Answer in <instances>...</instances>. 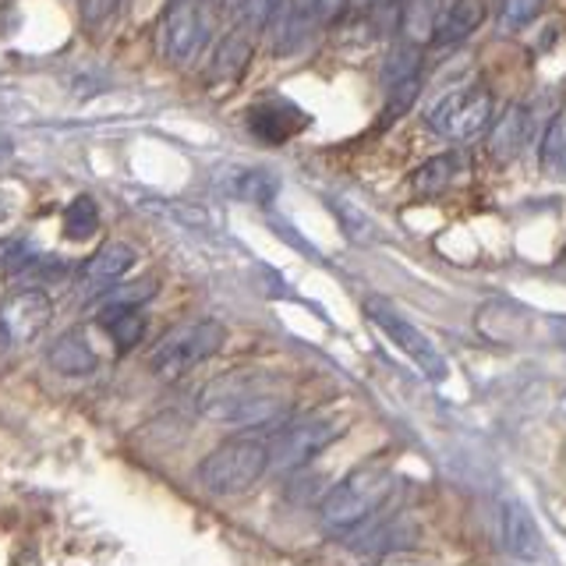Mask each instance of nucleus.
Returning a JSON list of instances; mask_svg holds the SVG:
<instances>
[{
  "label": "nucleus",
  "mask_w": 566,
  "mask_h": 566,
  "mask_svg": "<svg viewBox=\"0 0 566 566\" xmlns=\"http://www.w3.org/2000/svg\"><path fill=\"white\" fill-rule=\"evenodd\" d=\"M291 400L276 389L259 368H234L212 379L199 394V415L217 424H238V429H262L287 415Z\"/></svg>",
  "instance_id": "1"
},
{
  "label": "nucleus",
  "mask_w": 566,
  "mask_h": 566,
  "mask_svg": "<svg viewBox=\"0 0 566 566\" xmlns=\"http://www.w3.org/2000/svg\"><path fill=\"white\" fill-rule=\"evenodd\" d=\"M270 471V442L259 436L227 439L199 464V482L212 495H238L248 492L259 478Z\"/></svg>",
  "instance_id": "2"
},
{
  "label": "nucleus",
  "mask_w": 566,
  "mask_h": 566,
  "mask_svg": "<svg viewBox=\"0 0 566 566\" xmlns=\"http://www.w3.org/2000/svg\"><path fill=\"white\" fill-rule=\"evenodd\" d=\"M389 492H394V471L386 464H365L354 474H347L344 482L326 495L318 513H323L326 527L347 531L354 524H361L368 513H376Z\"/></svg>",
  "instance_id": "3"
},
{
  "label": "nucleus",
  "mask_w": 566,
  "mask_h": 566,
  "mask_svg": "<svg viewBox=\"0 0 566 566\" xmlns=\"http://www.w3.org/2000/svg\"><path fill=\"white\" fill-rule=\"evenodd\" d=\"M223 344H227V326L217 323V318H199V323H188L181 329H174L170 336H164L149 354V368L156 379L174 382L195 365L209 361L212 354H220Z\"/></svg>",
  "instance_id": "4"
},
{
  "label": "nucleus",
  "mask_w": 566,
  "mask_h": 566,
  "mask_svg": "<svg viewBox=\"0 0 566 566\" xmlns=\"http://www.w3.org/2000/svg\"><path fill=\"white\" fill-rule=\"evenodd\" d=\"M429 128L450 142H474L478 135H485L495 120V96L485 85H468V88H453V93L439 96L429 114Z\"/></svg>",
  "instance_id": "5"
},
{
  "label": "nucleus",
  "mask_w": 566,
  "mask_h": 566,
  "mask_svg": "<svg viewBox=\"0 0 566 566\" xmlns=\"http://www.w3.org/2000/svg\"><path fill=\"white\" fill-rule=\"evenodd\" d=\"M209 0H170L159 18V53L177 67L195 64L209 46Z\"/></svg>",
  "instance_id": "6"
},
{
  "label": "nucleus",
  "mask_w": 566,
  "mask_h": 566,
  "mask_svg": "<svg viewBox=\"0 0 566 566\" xmlns=\"http://www.w3.org/2000/svg\"><path fill=\"white\" fill-rule=\"evenodd\" d=\"M347 429L344 415H308L294 424H287L273 442H270V468L276 471H294L308 464L315 453H323L333 439H340Z\"/></svg>",
  "instance_id": "7"
},
{
  "label": "nucleus",
  "mask_w": 566,
  "mask_h": 566,
  "mask_svg": "<svg viewBox=\"0 0 566 566\" xmlns=\"http://www.w3.org/2000/svg\"><path fill=\"white\" fill-rule=\"evenodd\" d=\"M368 318L424 371V376H429V379H447V358H442L429 336H424L421 329H415L403 315H397L394 308H386L382 301H368Z\"/></svg>",
  "instance_id": "8"
},
{
  "label": "nucleus",
  "mask_w": 566,
  "mask_h": 566,
  "mask_svg": "<svg viewBox=\"0 0 566 566\" xmlns=\"http://www.w3.org/2000/svg\"><path fill=\"white\" fill-rule=\"evenodd\" d=\"M53 318V301L40 287H22L0 305V333L8 344H32Z\"/></svg>",
  "instance_id": "9"
},
{
  "label": "nucleus",
  "mask_w": 566,
  "mask_h": 566,
  "mask_svg": "<svg viewBox=\"0 0 566 566\" xmlns=\"http://www.w3.org/2000/svg\"><path fill=\"white\" fill-rule=\"evenodd\" d=\"M305 124L308 117L291 103H255L252 111H248V128H252L259 142H270V146L294 138Z\"/></svg>",
  "instance_id": "10"
},
{
  "label": "nucleus",
  "mask_w": 566,
  "mask_h": 566,
  "mask_svg": "<svg viewBox=\"0 0 566 566\" xmlns=\"http://www.w3.org/2000/svg\"><path fill=\"white\" fill-rule=\"evenodd\" d=\"M252 53H255V35L234 25L220 40V46L212 50L209 67H206L209 82H238L244 75V67L252 64Z\"/></svg>",
  "instance_id": "11"
},
{
  "label": "nucleus",
  "mask_w": 566,
  "mask_h": 566,
  "mask_svg": "<svg viewBox=\"0 0 566 566\" xmlns=\"http://www.w3.org/2000/svg\"><path fill=\"white\" fill-rule=\"evenodd\" d=\"M132 265H135L132 244H124V241H106L103 248H96V255L82 265L85 294H99V291H106L111 283H117L124 273H128Z\"/></svg>",
  "instance_id": "12"
},
{
  "label": "nucleus",
  "mask_w": 566,
  "mask_h": 566,
  "mask_svg": "<svg viewBox=\"0 0 566 566\" xmlns=\"http://www.w3.org/2000/svg\"><path fill=\"white\" fill-rule=\"evenodd\" d=\"M46 365L53 371H61V376H67V379H85V376H93V371L99 368V354L93 350V344L85 340V333L71 329V333L57 336V340L50 344Z\"/></svg>",
  "instance_id": "13"
},
{
  "label": "nucleus",
  "mask_w": 566,
  "mask_h": 566,
  "mask_svg": "<svg viewBox=\"0 0 566 566\" xmlns=\"http://www.w3.org/2000/svg\"><path fill=\"white\" fill-rule=\"evenodd\" d=\"M485 22V0H453L447 11H439V22L432 29V46L447 50L464 43Z\"/></svg>",
  "instance_id": "14"
},
{
  "label": "nucleus",
  "mask_w": 566,
  "mask_h": 566,
  "mask_svg": "<svg viewBox=\"0 0 566 566\" xmlns=\"http://www.w3.org/2000/svg\"><path fill=\"white\" fill-rule=\"evenodd\" d=\"M503 545L510 556L535 563L542 556V535L521 503H503Z\"/></svg>",
  "instance_id": "15"
},
{
  "label": "nucleus",
  "mask_w": 566,
  "mask_h": 566,
  "mask_svg": "<svg viewBox=\"0 0 566 566\" xmlns=\"http://www.w3.org/2000/svg\"><path fill=\"white\" fill-rule=\"evenodd\" d=\"M460 170H464V156L447 153V156L424 159V164L418 167V174L411 177V185H415L418 195H442L457 181Z\"/></svg>",
  "instance_id": "16"
},
{
  "label": "nucleus",
  "mask_w": 566,
  "mask_h": 566,
  "mask_svg": "<svg viewBox=\"0 0 566 566\" xmlns=\"http://www.w3.org/2000/svg\"><path fill=\"white\" fill-rule=\"evenodd\" d=\"M99 326L111 333V340L117 344V350H132L142 333H146V315L138 308H99Z\"/></svg>",
  "instance_id": "17"
},
{
  "label": "nucleus",
  "mask_w": 566,
  "mask_h": 566,
  "mask_svg": "<svg viewBox=\"0 0 566 566\" xmlns=\"http://www.w3.org/2000/svg\"><path fill=\"white\" fill-rule=\"evenodd\" d=\"M227 188H230V195H238V199H244V202L270 206V202L276 199L280 181H276V177H273L270 170L252 167V170H234V174H230Z\"/></svg>",
  "instance_id": "18"
},
{
  "label": "nucleus",
  "mask_w": 566,
  "mask_h": 566,
  "mask_svg": "<svg viewBox=\"0 0 566 566\" xmlns=\"http://www.w3.org/2000/svg\"><path fill=\"white\" fill-rule=\"evenodd\" d=\"M142 209L156 212V217H164L170 223L191 227V230H206L209 220H212L206 206H199V202H181V199H142Z\"/></svg>",
  "instance_id": "19"
},
{
  "label": "nucleus",
  "mask_w": 566,
  "mask_h": 566,
  "mask_svg": "<svg viewBox=\"0 0 566 566\" xmlns=\"http://www.w3.org/2000/svg\"><path fill=\"white\" fill-rule=\"evenodd\" d=\"M99 230V209L88 195L71 199L64 209V238L67 241H88Z\"/></svg>",
  "instance_id": "20"
},
{
  "label": "nucleus",
  "mask_w": 566,
  "mask_h": 566,
  "mask_svg": "<svg viewBox=\"0 0 566 566\" xmlns=\"http://www.w3.org/2000/svg\"><path fill=\"white\" fill-rule=\"evenodd\" d=\"M156 291H159V283L146 276L138 283H111V287L96 294V301H99V308H138V305H146Z\"/></svg>",
  "instance_id": "21"
},
{
  "label": "nucleus",
  "mask_w": 566,
  "mask_h": 566,
  "mask_svg": "<svg viewBox=\"0 0 566 566\" xmlns=\"http://www.w3.org/2000/svg\"><path fill=\"white\" fill-rule=\"evenodd\" d=\"M442 0H403V32L407 40H432V29L439 22Z\"/></svg>",
  "instance_id": "22"
},
{
  "label": "nucleus",
  "mask_w": 566,
  "mask_h": 566,
  "mask_svg": "<svg viewBox=\"0 0 566 566\" xmlns=\"http://www.w3.org/2000/svg\"><path fill=\"white\" fill-rule=\"evenodd\" d=\"M545 0H500V22L503 29H524L538 18Z\"/></svg>",
  "instance_id": "23"
},
{
  "label": "nucleus",
  "mask_w": 566,
  "mask_h": 566,
  "mask_svg": "<svg viewBox=\"0 0 566 566\" xmlns=\"http://www.w3.org/2000/svg\"><path fill=\"white\" fill-rule=\"evenodd\" d=\"M117 4H120V0H78V14H82V22L88 29H99V25H106L114 18Z\"/></svg>",
  "instance_id": "24"
},
{
  "label": "nucleus",
  "mask_w": 566,
  "mask_h": 566,
  "mask_svg": "<svg viewBox=\"0 0 566 566\" xmlns=\"http://www.w3.org/2000/svg\"><path fill=\"white\" fill-rule=\"evenodd\" d=\"M276 4H280V0H244V18L252 22V29H265L273 22Z\"/></svg>",
  "instance_id": "25"
},
{
  "label": "nucleus",
  "mask_w": 566,
  "mask_h": 566,
  "mask_svg": "<svg viewBox=\"0 0 566 566\" xmlns=\"http://www.w3.org/2000/svg\"><path fill=\"white\" fill-rule=\"evenodd\" d=\"M350 0H312V14H315V25H329L336 22L344 11H347Z\"/></svg>",
  "instance_id": "26"
},
{
  "label": "nucleus",
  "mask_w": 566,
  "mask_h": 566,
  "mask_svg": "<svg viewBox=\"0 0 566 566\" xmlns=\"http://www.w3.org/2000/svg\"><path fill=\"white\" fill-rule=\"evenodd\" d=\"M379 566H436V559L418 556V553H394V556H386Z\"/></svg>",
  "instance_id": "27"
},
{
  "label": "nucleus",
  "mask_w": 566,
  "mask_h": 566,
  "mask_svg": "<svg viewBox=\"0 0 566 566\" xmlns=\"http://www.w3.org/2000/svg\"><path fill=\"white\" fill-rule=\"evenodd\" d=\"M358 4H371V0H358Z\"/></svg>",
  "instance_id": "28"
}]
</instances>
